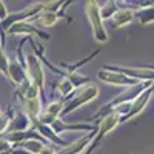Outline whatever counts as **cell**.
Masks as SVG:
<instances>
[{
    "instance_id": "cell-1",
    "label": "cell",
    "mask_w": 154,
    "mask_h": 154,
    "mask_svg": "<svg viewBox=\"0 0 154 154\" xmlns=\"http://www.w3.org/2000/svg\"><path fill=\"white\" fill-rule=\"evenodd\" d=\"M123 114H125V111L122 108H117V109L108 112L106 116H103V119H102L100 125L97 126V133H96L94 139L91 140V143H89V146H88V149H86L85 154H93V151L100 145L102 139H103L106 134H109L114 128L120 123V119H122Z\"/></svg>"
},
{
    "instance_id": "cell-18",
    "label": "cell",
    "mask_w": 154,
    "mask_h": 154,
    "mask_svg": "<svg viewBox=\"0 0 154 154\" xmlns=\"http://www.w3.org/2000/svg\"><path fill=\"white\" fill-rule=\"evenodd\" d=\"M12 143L8 142L5 137H0V152H5V151H12Z\"/></svg>"
},
{
    "instance_id": "cell-3",
    "label": "cell",
    "mask_w": 154,
    "mask_h": 154,
    "mask_svg": "<svg viewBox=\"0 0 154 154\" xmlns=\"http://www.w3.org/2000/svg\"><path fill=\"white\" fill-rule=\"evenodd\" d=\"M97 96H99V86L96 83H86V85H83L79 89V93L75 94V97L69 102L68 105H65V108H63V111L60 114V119H65L68 114H71L75 109H79L80 106L88 103V102L94 100Z\"/></svg>"
},
{
    "instance_id": "cell-14",
    "label": "cell",
    "mask_w": 154,
    "mask_h": 154,
    "mask_svg": "<svg viewBox=\"0 0 154 154\" xmlns=\"http://www.w3.org/2000/svg\"><path fill=\"white\" fill-rule=\"evenodd\" d=\"M43 146H45V143L38 142V140H28V142H23V143L19 145V148L28 151L29 154H38Z\"/></svg>"
},
{
    "instance_id": "cell-12",
    "label": "cell",
    "mask_w": 154,
    "mask_h": 154,
    "mask_svg": "<svg viewBox=\"0 0 154 154\" xmlns=\"http://www.w3.org/2000/svg\"><path fill=\"white\" fill-rule=\"evenodd\" d=\"M136 16L140 25H151L154 23V3L151 6H140L136 11Z\"/></svg>"
},
{
    "instance_id": "cell-6",
    "label": "cell",
    "mask_w": 154,
    "mask_h": 154,
    "mask_svg": "<svg viewBox=\"0 0 154 154\" xmlns=\"http://www.w3.org/2000/svg\"><path fill=\"white\" fill-rule=\"evenodd\" d=\"M97 77L105 82V83H109V85H114V86H133V85H137V83H142V82H137L134 79H130L123 74H119V72H114V71H108V69H102L97 72Z\"/></svg>"
},
{
    "instance_id": "cell-2",
    "label": "cell",
    "mask_w": 154,
    "mask_h": 154,
    "mask_svg": "<svg viewBox=\"0 0 154 154\" xmlns=\"http://www.w3.org/2000/svg\"><path fill=\"white\" fill-rule=\"evenodd\" d=\"M85 12L86 17L89 19L93 29V37L99 45H105L108 42V32L105 29L103 19L100 16V6L97 2H86L85 3Z\"/></svg>"
},
{
    "instance_id": "cell-9",
    "label": "cell",
    "mask_w": 154,
    "mask_h": 154,
    "mask_svg": "<svg viewBox=\"0 0 154 154\" xmlns=\"http://www.w3.org/2000/svg\"><path fill=\"white\" fill-rule=\"evenodd\" d=\"M136 11L137 8H120L111 19V23L114 28H123L126 25H130L133 19H136Z\"/></svg>"
},
{
    "instance_id": "cell-11",
    "label": "cell",
    "mask_w": 154,
    "mask_h": 154,
    "mask_svg": "<svg viewBox=\"0 0 154 154\" xmlns=\"http://www.w3.org/2000/svg\"><path fill=\"white\" fill-rule=\"evenodd\" d=\"M60 19H66V16L62 14V12H56V11H43L37 17H34L32 22L38 23L43 28H49V26H54L56 23H59Z\"/></svg>"
},
{
    "instance_id": "cell-16",
    "label": "cell",
    "mask_w": 154,
    "mask_h": 154,
    "mask_svg": "<svg viewBox=\"0 0 154 154\" xmlns=\"http://www.w3.org/2000/svg\"><path fill=\"white\" fill-rule=\"evenodd\" d=\"M8 66H9V60H8V56L3 51V42L0 38V72H2L6 79L9 80V71H8Z\"/></svg>"
},
{
    "instance_id": "cell-13",
    "label": "cell",
    "mask_w": 154,
    "mask_h": 154,
    "mask_svg": "<svg viewBox=\"0 0 154 154\" xmlns=\"http://www.w3.org/2000/svg\"><path fill=\"white\" fill-rule=\"evenodd\" d=\"M119 9L120 8L116 2H106L103 6H100V16H102V19H112Z\"/></svg>"
},
{
    "instance_id": "cell-7",
    "label": "cell",
    "mask_w": 154,
    "mask_h": 154,
    "mask_svg": "<svg viewBox=\"0 0 154 154\" xmlns=\"http://www.w3.org/2000/svg\"><path fill=\"white\" fill-rule=\"evenodd\" d=\"M8 71H9V82H11L12 85H16V86L22 85L25 80H28V79H29L26 69L22 66V63L19 62L17 57H14V59L9 62Z\"/></svg>"
},
{
    "instance_id": "cell-19",
    "label": "cell",
    "mask_w": 154,
    "mask_h": 154,
    "mask_svg": "<svg viewBox=\"0 0 154 154\" xmlns=\"http://www.w3.org/2000/svg\"><path fill=\"white\" fill-rule=\"evenodd\" d=\"M38 154H56V151H54V148H53V146H48V145H45V146L42 148V151L38 152Z\"/></svg>"
},
{
    "instance_id": "cell-5",
    "label": "cell",
    "mask_w": 154,
    "mask_h": 154,
    "mask_svg": "<svg viewBox=\"0 0 154 154\" xmlns=\"http://www.w3.org/2000/svg\"><path fill=\"white\" fill-rule=\"evenodd\" d=\"M152 93H154V85L152 86H149L146 91H143L142 94H140L133 103L130 105V109L126 111V114H123L122 116V119H120V123H123V122H126V120H130V119H133V117H136L137 114H140L145 108H146V105H148V102H149V99H151V96H152Z\"/></svg>"
},
{
    "instance_id": "cell-4",
    "label": "cell",
    "mask_w": 154,
    "mask_h": 154,
    "mask_svg": "<svg viewBox=\"0 0 154 154\" xmlns=\"http://www.w3.org/2000/svg\"><path fill=\"white\" fill-rule=\"evenodd\" d=\"M26 72H28V77L32 83H35L40 89H43L45 86V72H43V66H42V62H40V57L37 56L35 51H31L26 54Z\"/></svg>"
},
{
    "instance_id": "cell-10",
    "label": "cell",
    "mask_w": 154,
    "mask_h": 154,
    "mask_svg": "<svg viewBox=\"0 0 154 154\" xmlns=\"http://www.w3.org/2000/svg\"><path fill=\"white\" fill-rule=\"evenodd\" d=\"M9 34H28V35H38L40 38H45V40H48L49 38V34L46 32H40L35 26H32V25L29 22H19V23H14L12 26L8 29Z\"/></svg>"
},
{
    "instance_id": "cell-17",
    "label": "cell",
    "mask_w": 154,
    "mask_h": 154,
    "mask_svg": "<svg viewBox=\"0 0 154 154\" xmlns=\"http://www.w3.org/2000/svg\"><path fill=\"white\" fill-rule=\"evenodd\" d=\"M11 120H12V116H9L8 112H2V114H0V134H3V133L8 131Z\"/></svg>"
},
{
    "instance_id": "cell-20",
    "label": "cell",
    "mask_w": 154,
    "mask_h": 154,
    "mask_svg": "<svg viewBox=\"0 0 154 154\" xmlns=\"http://www.w3.org/2000/svg\"><path fill=\"white\" fill-rule=\"evenodd\" d=\"M2 112H3V111H2V109H0V114H2Z\"/></svg>"
},
{
    "instance_id": "cell-15",
    "label": "cell",
    "mask_w": 154,
    "mask_h": 154,
    "mask_svg": "<svg viewBox=\"0 0 154 154\" xmlns=\"http://www.w3.org/2000/svg\"><path fill=\"white\" fill-rule=\"evenodd\" d=\"M54 88L59 91V94H62V96H69L74 89H75V86L72 85V82L69 80V79H62L57 85H54Z\"/></svg>"
},
{
    "instance_id": "cell-8",
    "label": "cell",
    "mask_w": 154,
    "mask_h": 154,
    "mask_svg": "<svg viewBox=\"0 0 154 154\" xmlns=\"http://www.w3.org/2000/svg\"><path fill=\"white\" fill-rule=\"evenodd\" d=\"M96 133H97V130H96V131H91V133H88L86 136H83V137H80V139L74 140V142L69 143L68 146L62 148V149H60L59 152H56V154H80L89 143H91V140L94 139Z\"/></svg>"
}]
</instances>
